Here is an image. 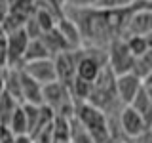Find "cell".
Wrapping results in <instances>:
<instances>
[{
    "instance_id": "cell-19",
    "label": "cell",
    "mask_w": 152,
    "mask_h": 143,
    "mask_svg": "<svg viewBox=\"0 0 152 143\" xmlns=\"http://www.w3.org/2000/svg\"><path fill=\"white\" fill-rule=\"evenodd\" d=\"M99 0H65V8H95Z\"/></svg>"
},
{
    "instance_id": "cell-16",
    "label": "cell",
    "mask_w": 152,
    "mask_h": 143,
    "mask_svg": "<svg viewBox=\"0 0 152 143\" xmlns=\"http://www.w3.org/2000/svg\"><path fill=\"white\" fill-rule=\"evenodd\" d=\"M124 40H126V46L131 52L133 57H141L142 54H146L150 50V44L146 40V36H126Z\"/></svg>"
},
{
    "instance_id": "cell-18",
    "label": "cell",
    "mask_w": 152,
    "mask_h": 143,
    "mask_svg": "<svg viewBox=\"0 0 152 143\" xmlns=\"http://www.w3.org/2000/svg\"><path fill=\"white\" fill-rule=\"evenodd\" d=\"M6 59H8V32L0 23V65L6 67Z\"/></svg>"
},
{
    "instance_id": "cell-23",
    "label": "cell",
    "mask_w": 152,
    "mask_h": 143,
    "mask_svg": "<svg viewBox=\"0 0 152 143\" xmlns=\"http://www.w3.org/2000/svg\"><path fill=\"white\" fill-rule=\"evenodd\" d=\"M142 86H145L146 92H150V94H152V73H148V74L145 76V78H142Z\"/></svg>"
},
{
    "instance_id": "cell-3",
    "label": "cell",
    "mask_w": 152,
    "mask_h": 143,
    "mask_svg": "<svg viewBox=\"0 0 152 143\" xmlns=\"http://www.w3.org/2000/svg\"><path fill=\"white\" fill-rule=\"evenodd\" d=\"M118 126H120V132L124 133V137L131 141H135L139 136H142L148 130L145 118L131 105H126V107L120 109V113H118Z\"/></svg>"
},
{
    "instance_id": "cell-17",
    "label": "cell",
    "mask_w": 152,
    "mask_h": 143,
    "mask_svg": "<svg viewBox=\"0 0 152 143\" xmlns=\"http://www.w3.org/2000/svg\"><path fill=\"white\" fill-rule=\"evenodd\" d=\"M131 73H135L141 80L148 73H152V48L146 52V54H142L141 57H135V63H133Z\"/></svg>"
},
{
    "instance_id": "cell-11",
    "label": "cell",
    "mask_w": 152,
    "mask_h": 143,
    "mask_svg": "<svg viewBox=\"0 0 152 143\" xmlns=\"http://www.w3.org/2000/svg\"><path fill=\"white\" fill-rule=\"evenodd\" d=\"M131 107L135 109V111L139 113L142 118H145L146 126L152 128V95L145 90V86H142V90L137 94V97L133 99Z\"/></svg>"
},
{
    "instance_id": "cell-1",
    "label": "cell",
    "mask_w": 152,
    "mask_h": 143,
    "mask_svg": "<svg viewBox=\"0 0 152 143\" xmlns=\"http://www.w3.org/2000/svg\"><path fill=\"white\" fill-rule=\"evenodd\" d=\"M74 118L80 122V126L95 139V143H108L110 141V126H108V116L95 105L84 101L76 103Z\"/></svg>"
},
{
    "instance_id": "cell-13",
    "label": "cell",
    "mask_w": 152,
    "mask_h": 143,
    "mask_svg": "<svg viewBox=\"0 0 152 143\" xmlns=\"http://www.w3.org/2000/svg\"><path fill=\"white\" fill-rule=\"evenodd\" d=\"M19 105H21V103H19L15 97H12L10 94H6V92L0 94V124L8 126Z\"/></svg>"
},
{
    "instance_id": "cell-27",
    "label": "cell",
    "mask_w": 152,
    "mask_h": 143,
    "mask_svg": "<svg viewBox=\"0 0 152 143\" xmlns=\"http://www.w3.org/2000/svg\"><path fill=\"white\" fill-rule=\"evenodd\" d=\"M61 2H63V6H65V0H61Z\"/></svg>"
},
{
    "instance_id": "cell-7",
    "label": "cell",
    "mask_w": 152,
    "mask_h": 143,
    "mask_svg": "<svg viewBox=\"0 0 152 143\" xmlns=\"http://www.w3.org/2000/svg\"><path fill=\"white\" fill-rule=\"evenodd\" d=\"M141 90H142V80L135 73H126L116 76V95L124 107L131 105Z\"/></svg>"
},
{
    "instance_id": "cell-2",
    "label": "cell",
    "mask_w": 152,
    "mask_h": 143,
    "mask_svg": "<svg viewBox=\"0 0 152 143\" xmlns=\"http://www.w3.org/2000/svg\"><path fill=\"white\" fill-rule=\"evenodd\" d=\"M135 57L131 55V52L127 50L126 40L124 38H116L110 42V46L107 48V67L112 71L114 74H126L131 73Z\"/></svg>"
},
{
    "instance_id": "cell-26",
    "label": "cell",
    "mask_w": 152,
    "mask_h": 143,
    "mask_svg": "<svg viewBox=\"0 0 152 143\" xmlns=\"http://www.w3.org/2000/svg\"><path fill=\"white\" fill-rule=\"evenodd\" d=\"M141 4H142L146 10H150V12H152V0H146V2H141Z\"/></svg>"
},
{
    "instance_id": "cell-28",
    "label": "cell",
    "mask_w": 152,
    "mask_h": 143,
    "mask_svg": "<svg viewBox=\"0 0 152 143\" xmlns=\"http://www.w3.org/2000/svg\"><path fill=\"white\" fill-rule=\"evenodd\" d=\"M141 2H146V0H141Z\"/></svg>"
},
{
    "instance_id": "cell-10",
    "label": "cell",
    "mask_w": 152,
    "mask_h": 143,
    "mask_svg": "<svg viewBox=\"0 0 152 143\" xmlns=\"http://www.w3.org/2000/svg\"><path fill=\"white\" fill-rule=\"evenodd\" d=\"M42 40H44V44L46 48L50 50V54L51 57H55V55H59V54H66V52H72L70 50V46L66 44V40H65V36L59 32V29H51V31H48V32H42Z\"/></svg>"
},
{
    "instance_id": "cell-30",
    "label": "cell",
    "mask_w": 152,
    "mask_h": 143,
    "mask_svg": "<svg viewBox=\"0 0 152 143\" xmlns=\"http://www.w3.org/2000/svg\"><path fill=\"white\" fill-rule=\"evenodd\" d=\"M69 143H70V141H69Z\"/></svg>"
},
{
    "instance_id": "cell-25",
    "label": "cell",
    "mask_w": 152,
    "mask_h": 143,
    "mask_svg": "<svg viewBox=\"0 0 152 143\" xmlns=\"http://www.w3.org/2000/svg\"><path fill=\"white\" fill-rule=\"evenodd\" d=\"M13 143H32V139H31V136H17Z\"/></svg>"
},
{
    "instance_id": "cell-15",
    "label": "cell",
    "mask_w": 152,
    "mask_h": 143,
    "mask_svg": "<svg viewBox=\"0 0 152 143\" xmlns=\"http://www.w3.org/2000/svg\"><path fill=\"white\" fill-rule=\"evenodd\" d=\"M137 4H141V0H99L95 8L108 10V12H122V10L135 8Z\"/></svg>"
},
{
    "instance_id": "cell-24",
    "label": "cell",
    "mask_w": 152,
    "mask_h": 143,
    "mask_svg": "<svg viewBox=\"0 0 152 143\" xmlns=\"http://www.w3.org/2000/svg\"><path fill=\"white\" fill-rule=\"evenodd\" d=\"M4 78H6V67L0 65V94L4 92Z\"/></svg>"
},
{
    "instance_id": "cell-21",
    "label": "cell",
    "mask_w": 152,
    "mask_h": 143,
    "mask_svg": "<svg viewBox=\"0 0 152 143\" xmlns=\"http://www.w3.org/2000/svg\"><path fill=\"white\" fill-rule=\"evenodd\" d=\"M10 13V0H0V23L6 21Z\"/></svg>"
},
{
    "instance_id": "cell-4",
    "label": "cell",
    "mask_w": 152,
    "mask_h": 143,
    "mask_svg": "<svg viewBox=\"0 0 152 143\" xmlns=\"http://www.w3.org/2000/svg\"><path fill=\"white\" fill-rule=\"evenodd\" d=\"M150 32H152V12L146 10L142 4H139L127 15L122 38H126V36H148Z\"/></svg>"
},
{
    "instance_id": "cell-29",
    "label": "cell",
    "mask_w": 152,
    "mask_h": 143,
    "mask_svg": "<svg viewBox=\"0 0 152 143\" xmlns=\"http://www.w3.org/2000/svg\"><path fill=\"white\" fill-rule=\"evenodd\" d=\"M148 94H150V92H148ZM150 95H152V94H150Z\"/></svg>"
},
{
    "instance_id": "cell-8",
    "label": "cell",
    "mask_w": 152,
    "mask_h": 143,
    "mask_svg": "<svg viewBox=\"0 0 152 143\" xmlns=\"http://www.w3.org/2000/svg\"><path fill=\"white\" fill-rule=\"evenodd\" d=\"M21 103L23 105H44V86L32 80L21 69Z\"/></svg>"
},
{
    "instance_id": "cell-12",
    "label": "cell",
    "mask_w": 152,
    "mask_h": 143,
    "mask_svg": "<svg viewBox=\"0 0 152 143\" xmlns=\"http://www.w3.org/2000/svg\"><path fill=\"white\" fill-rule=\"evenodd\" d=\"M50 57H51L50 50L46 48L44 40L38 36V38H31V40H28V46H27L23 63H28V61H38V59H50Z\"/></svg>"
},
{
    "instance_id": "cell-20",
    "label": "cell",
    "mask_w": 152,
    "mask_h": 143,
    "mask_svg": "<svg viewBox=\"0 0 152 143\" xmlns=\"http://www.w3.org/2000/svg\"><path fill=\"white\" fill-rule=\"evenodd\" d=\"M15 133L10 130V126H4V124H0V143H13L15 141Z\"/></svg>"
},
{
    "instance_id": "cell-22",
    "label": "cell",
    "mask_w": 152,
    "mask_h": 143,
    "mask_svg": "<svg viewBox=\"0 0 152 143\" xmlns=\"http://www.w3.org/2000/svg\"><path fill=\"white\" fill-rule=\"evenodd\" d=\"M135 143H152V128H148L142 136H139L135 139Z\"/></svg>"
},
{
    "instance_id": "cell-14",
    "label": "cell",
    "mask_w": 152,
    "mask_h": 143,
    "mask_svg": "<svg viewBox=\"0 0 152 143\" xmlns=\"http://www.w3.org/2000/svg\"><path fill=\"white\" fill-rule=\"evenodd\" d=\"M8 126L15 136H28V122H27V114H25L23 105L17 107V111L13 113V116H12V120H10Z\"/></svg>"
},
{
    "instance_id": "cell-9",
    "label": "cell",
    "mask_w": 152,
    "mask_h": 143,
    "mask_svg": "<svg viewBox=\"0 0 152 143\" xmlns=\"http://www.w3.org/2000/svg\"><path fill=\"white\" fill-rule=\"evenodd\" d=\"M57 29H59V32L65 36V40H66V44L70 46V50H80V48H84L82 32H80V29L76 27V23L72 19L63 15L59 19V23H57Z\"/></svg>"
},
{
    "instance_id": "cell-5",
    "label": "cell",
    "mask_w": 152,
    "mask_h": 143,
    "mask_svg": "<svg viewBox=\"0 0 152 143\" xmlns=\"http://www.w3.org/2000/svg\"><path fill=\"white\" fill-rule=\"evenodd\" d=\"M28 40H31V36L27 35L25 27L8 32V59H6V67H23V59H25V52H27Z\"/></svg>"
},
{
    "instance_id": "cell-6",
    "label": "cell",
    "mask_w": 152,
    "mask_h": 143,
    "mask_svg": "<svg viewBox=\"0 0 152 143\" xmlns=\"http://www.w3.org/2000/svg\"><path fill=\"white\" fill-rule=\"evenodd\" d=\"M23 73L28 74L32 80H36L38 84L48 86L57 80V69H55V61L53 57L50 59H38V61H28L23 63Z\"/></svg>"
}]
</instances>
